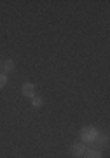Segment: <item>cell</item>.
Wrapping results in <instances>:
<instances>
[{
    "label": "cell",
    "mask_w": 110,
    "mask_h": 158,
    "mask_svg": "<svg viewBox=\"0 0 110 158\" xmlns=\"http://www.w3.org/2000/svg\"><path fill=\"white\" fill-rule=\"evenodd\" d=\"M7 81H9V77H7V74H0V90L2 88H6V85H7Z\"/></svg>",
    "instance_id": "8"
},
{
    "label": "cell",
    "mask_w": 110,
    "mask_h": 158,
    "mask_svg": "<svg viewBox=\"0 0 110 158\" xmlns=\"http://www.w3.org/2000/svg\"><path fill=\"white\" fill-rule=\"evenodd\" d=\"M14 70V62H12L11 58H7L6 62H4V74H11Z\"/></svg>",
    "instance_id": "6"
},
{
    "label": "cell",
    "mask_w": 110,
    "mask_h": 158,
    "mask_svg": "<svg viewBox=\"0 0 110 158\" xmlns=\"http://www.w3.org/2000/svg\"><path fill=\"white\" fill-rule=\"evenodd\" d=\"M94 142H96V144H100L101 148H107V146H108V135H107V134L100 135V134H98V137L94 139Z\"/></svg>",
    "instance_id": "4"
},
{
    "label": "cell",
    "mask_w": 110,
    "mask_h": 158,
    "mask_svg": "<svg viewBox=\"0 0 110 158\" xmlns=\"http://www.w3.org/2000/svg\"><path fill=\"white\" fill-rule=\"evenodd\" d=\"M88 151V148L82 141H77V142H72V148H70V153L73 158H82Z\"/></svg>",
    "instance_id": "2"
},
{
    "label": "cell",
    "mask_w": 110,
    "mask_h": 158,
    "mask_svg": "<svg viewBox=\"0 0 110 158\" xmlns=\"http://www.w3.org/2000/svg\"><path fill=\"white\" fill-rule=\"evenodd\" d=\"M42 104H44V100H42L40 97H32V106L33 107H40Z\"/></svg>",
    "instance_id": "7"
},
{
    "label": "cell",
    "mask_w": 110,
    "mask_h": 158,
    "mask_svg": "<svg viewBox=\"0 0 110 158\" xmlns=\"http://www.w3.org/2000/svg\"><path fill=\"white\" fill-rule=\"evenodd\" d=\"M82 158H101V151L100 149H88Z\"/></svg>",
    "instance_id": "5"
},
{
    "label": "cell",
    "mask_w": 110,
    "mask_h": 158,
    "mask_svg": "<svg viewBox=\"0 0 110 158\" xmlns=\"http://www.w3.org/2000/svg\"><path fill=\"white\" fill-rule=\"evenodd\" d=\"M98 130H96V127H84L82 132H81V141L84 142V144H89V142H94V139L98 137Z\"/></svg>",
    "instance_id": "1"
},
{
    "label": "cell",
    "mask_w": 110,
    "mask_h": 158,
    "mask_svg": "<svg viewBox=\"0 0 110 158\" xmlns=\"http://www.w3.org/2000/svg\"><path fill=\"white\" fill-rule=\"evenodd\" d=\"M0 67H2V63H0Z\"/></svg>",
    "instance_id": "9"
},
{
    "label": "cell",
    "mask_w": 110,
    "mask_h": 158,
    "mask_svg": "<svg viewBox=\"0 0 110 158\" xmlns=\"http://www.w3.org/2000/svg\"><path fill=\"white\" fill-rule=\"evenodd\" d=\"M21 93H23L25 97H28V98L35 97V85H33V83H23Z\"/></svg>",
    "instance_id": "3"
}]
</instances>
